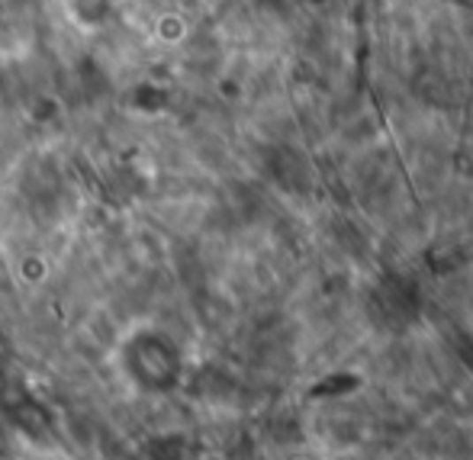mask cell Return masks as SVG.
<instances>
[{"instance_id": "obj_1", "label": "cell", "mask_w": 473, "mask_h": 460, "mask_svg": "<svg viewBox=\"0 0 473 460\" xmlns=\"http://www.w3.org/2000/svg\"><path fill=\"white\" fill-rule=\"evenodd\" d=\"M74 10L84 23H100L110 13V0H74Z\"/></svg>"}]
</instances>
